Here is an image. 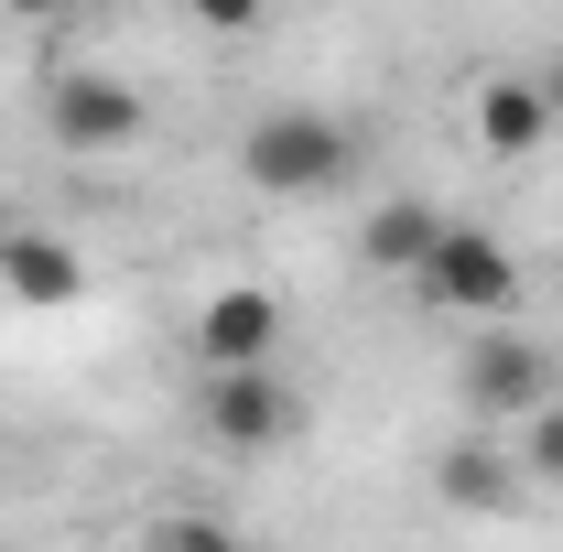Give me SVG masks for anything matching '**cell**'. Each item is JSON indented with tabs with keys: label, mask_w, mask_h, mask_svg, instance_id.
I'll use <instances>...</instances> for the list:
<instances>
[{
	"label": "cell",
	"mask_w": 563,
	"mask_h": 552,
	"mask_svg": "<svg viewBox=\"0 0 563 552\" xmlns=\"http://www.w3.org/2000/svg\"><path fill=\"white\" fill-rule=\"evenodd\" d=\"M357 174V131L336 109H303V98H282L261 109L250 131H239V185L250 196H282V207H314V196H336Z\"/></svg>",
	"instance_id": "1"
},
{
	"label": "cell",
	"mask_w": 563,
	"mask_h": 552,
	"mask_svg": "<svg viewBox=\"0 0 563 552\" xmlns=\"http://www.w3.org/2000/svg\"><path fill=\"white\" fill-rule=\"evenodd\" d=\"M412 292L433 303V314H477V325H498V314L520 303V261H509V239H498V228L444 217V239H433V261L412 272Z\"/></svg>",
	"instance_id": "2"
},
{
	"label": "cell",
	"mask_w": 563,
	"mask_h": 552,
	"mask_svg": "<svg viewBox=\"0 0 563 552\" xmlns=\"http://www.w3.org/2000/svg\"><path fill=\"white\" fill-rule=\"evenodd\" d=\"M455 390H466V412H477V422L520 433V422L553 401V346L520 336V325H488V336L455 357Z\"/></svg>",
	"instance_id": "3"
},
{
	"label": "cell",
	"mask_w": 563,
	"mask_h": 552,
	"mask_svg": "<svg viewBox=\"0 0 563 552\" xmlns=\"http://www.w3.org/2000/svg\"><path fill=\"white\" fill-rule=\"evenodd\" d=\"M282 336H292V303L272 281H228L196 303V368L207 379H250V368H282Z\"/></svg>",
	"instance_id": "4"
},
{
	"label": "cell",
	"mask_w": 563,
	"mask_h": 552,
	"mask_svg": "<svg viewBox=\"0 0 563 552\" xmlns=\"http://www.w3.org/2000/svg\"><path fill=\"white\" fill-rule=\"evenodd\" d=\"M217 455H282V444H303V390L282 379V368H250V379H207V401H196Z\"/></svg>",
	"instance_id": "5"
},
{
	"label": "cell",
	"mask_w": 563,
	"mask_h": 552,
	"mask_svg": "<svg viewBox=\"0 0 563 552\" xmlns=\"http://www.w3.org/2000/svg\"><path fill=\"white\" fill-rule=\"evenodd\" d=\"M44 141L55 152H131L141 141V87H120L109 66H66L44 87Z\"/></svg>",
	"instance_id": "6"
},
{
	"label": "cell",
	"mask_w": 563,
	"mask_h": 552,
	"mask_svg": "<svg viewBox=\"0 0 563 552\" xmlns=\"http://www.w3.org/2000/svg\"><path fill=\"white\" fill-rule=\"evenodd\" d=\"M520 487H531V477H520V455H509L498 433H455V444L433 455V498H444L455 520H498Z\"/></svg>",
	"instance_id": "7"
},
{
	"label": "cell",
	"mask_w": 563,
	"mask_h": 552,
	"mask_svg": "<svg viewBox=\"0 0 563 552\" xmlns=\"http://www.w3.org/2000/svg\"><path fill=\"white\" fill-rule=\"evenodd\" d=\"M0 292H11V303H33V314H66L76 292H87L76 239H55V228H11V239H0Z\"/></svg>",
	"instance_id": "8"
},
{
	"label": "cell",
	"mask_w": 563,
	"mask_h": 552,
	"mask_svg": "<svg viewBox=\"0 0 563 552\" xmlns=\"http://www.w3.org/2000/svg\"><path fill=\"white\" fill-rule=\"evenodd\" d=\"M466 120H477V152L531 163V152L553 141V98H542V76H488V87L466 98Z\"/></svg>",
	"instance_id": "9"
},
{
	"label": "cell",
	"mask_w": 563,
	"mask_h": 552,
	"mask_svg": "<svg viewBox=\"0 0 563 552\" xmlns=\"http://www.w3.org/2000/svg\"><path fill=\"white\" fill-rule=\"evenodd\" d=\"M433 239H444V207L433 196H379V207L357 217V261L390 281H412L422 261H433Z\"/></svg>",
	"instance_id": "10"
},
{
	"label": "cell",
	"mask_w": 563,
	"mask_h": 552,
	"mask_svg": "<svg viewBox=\"0 0 563 552\" xmlns=\"http://www.w3.org/2000/svg\"><path fill=\"white\" fill-rule=\"evenodd\" d=\"M509 455H520V477H531V487H563V390L520 422V444H509Z\"/></svg>",
	"instance_id": "11"
},
{
	"label": "cell",
	"mask_w": 563,
	"mask_h": 552,
	"mask_svg": "<svg viewBox=\"0 0 563 552\" xmlns=\"http://www.w3.org/2000/svg\"><path fill=\"white\" fill-rule=\"evenodd\" d=\"M163 552H250V542H239L228 520H174V531H163Z\"/></svg>",
	"instance_id": "12"
},
{
	"label": "cell",
	"mask_w": 563,
	"mask_h": 552,
	"mask_svg": "<svg viewBox=\"0 0 563 552\" xmlns=\"http://www.w3.org/2000/svg\"><path fill=\"white\" fill-rule=\"evenodd\" d=\"M542 98H553V131H563V55L542 66Z\"/></svg>",
	"instance_id": "13"
}]
</instances>
